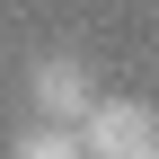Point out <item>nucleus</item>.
Returning a JSON list of instances; mask_svg holds the SVG:
<instances>
[{"label":"nucleus","instance_id":"f257e3e1","mask_svg":"<svg viewBox=\"0 0 159 159\" xmlns=\"http://www.w3.org/2000/svg\"><path fill=\"white\" fill-rule=\"evenodd\" d=\"M71 142H80V159H159V106H142V97H97L71 124Z\"/></svg>","mask_w":159,"mask_h":159},{"label":"nucleus","instance_id":"f03ea898","mask_svg":"<svg viewBox=\"0 0 159 159\" xmlns=\"http://www.w3.org/2000/svg\"><path fill=\"white\" fill-rule=\"evenodd\" d=\"M27 106H35V124H80V115L97 106V80H89V62L80 53H44V62L27 71Z\"/></svg>","mask_w":159,"mask_h":159},{"label":"nucleus","instance_id":"7ed1b4c3","mask_svg":"<svg viewBox=\"0 0 159 159\" xmlns=\"http://www.w3.org/2000/svg\"><path fill=\"white\" fill-rule=\"evenodd\" d=\"M9 159H80V142H71L62 124H27V133L9 142Z\"/></svg>","mask_w":159,"mask_h":159}]
</instances>
